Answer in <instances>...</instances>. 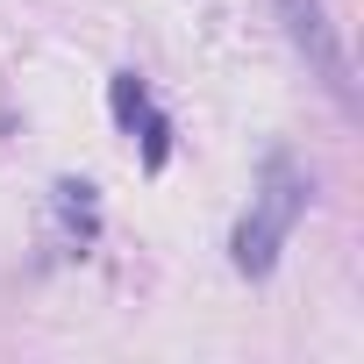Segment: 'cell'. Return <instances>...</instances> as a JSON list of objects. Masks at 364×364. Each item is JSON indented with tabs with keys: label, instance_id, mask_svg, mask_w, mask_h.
Listing matches in <instances>:
<instances>
[{
	"label": "cell",
	"instance_id": "obj_1",
	"mask_svg": "<svg viewBox=\"0 0 364 364\" xmlns=\"http://www.w3.org/2000/svg\"><path fill=\"white\" fill-rule=\"evenodd\" d=\"M307 193H314L307 171H300L286 150H272L264 171H257V193H250V208H243V222H236V236H229V264H236L243 279H264V272L279 264L293 222L307 215Z\"/></svg>",
	"mask_w": 364,
	"mask_h": 364
},
{
	"label": "cell",
	"instance_id": "obj_2",
	"mask_svg": "<svg viewBox=\"0 0 364 364\" xmlns=\"http://www.w3.org/2000/svg\"><path fill=\"white\" fill-rule=\"evenodd\" d=\"M272 15H279L286 43L307 58V72L328 86V100L350 114V107H357V79H350V50H343V29L328 22V0H272Z\"/></svg>",
	"mask_w": 364,
	"mask_h": 364
},
{
	"label": "cell",
	"instance_id": "obj_3",
	"mask_svg": "<svg viewBox=\"0 0 364 364\" xmlns=\"http://www.w3.org/2000/svg\"><path fill=\"white\" fill-rule=\"evenodd\" d=\"M107 100H114V122L143 136V157H150V164H164V157H171V122H164V114L150 107V93H143V79H136V72H114V86H107Z\"/></svg>",
	"mask_w": 364,
	"mask_h": 364
}]
</instances>
